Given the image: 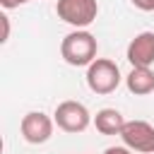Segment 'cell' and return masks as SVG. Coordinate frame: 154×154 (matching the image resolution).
<instances>
[{"label":"cell","mask_w":154,"mask_h":154,"mask_svg":"<svg viewBox=\"0 0 154 154\" xmlns=\"http://www.w3.org/2000/svg\"><path fill=\"white\" fill-rule=\"evenodd\" d=\"M55 12L63 22H67L75 29H84L89 26L96 14H99V2L96 0H58L55 2Z\"/></svg>","instance_id":"cell-3"},{"label":"cell","mask_w":154,"mask_h":154,"mask_svg":"<svg viewBox=\"0 0 154 154\" xmlns=\"http://www.w3.org/2000/svg\"><path fill=\"white\" fill-rule=\"evenodd\" d=\"M120 84V70L108 58H96L87 67V87L94 94H113Z\"/></svg>","instance_id":"cell-2"},{"label":"cell","mask_w":154,"mask_h":154,"mask_svg":"<svg viewBox=\"0 0 154 154\" xmlns=\"http://www.w3.org/2000/svg\"><path fill=\"white\" fill-rule=\"evenodd\" d=\"M125 84L130 89V94L137 96H147L154 91V72L152 67H132L130 75L125 77Z\"/></svg>","instance_id":"cell-9"},{"label":"cell","mask_w":154,"mask_h":154,"mask_svg":"<svg viewBox=\"0 0 154 154\" xmlns=\"http://www.w3.org/2000/svg\"><path fill=\"white\" fill-rule=\"evenodd\" d=\"M96 51H99V43H96V36L89 34L87 29H75L70 31L63 41H60V55L67 65H75V67H82V65H91L96 60Z\"/></svg>","instance_id":"cell-1"},{"label":"cell","mask_w":154,"mask_h":154,"mask_svg":"<svg viewBox=\"0 0 154 154\" xmlns=\"http://www.w3.org/2000/svg\"><path fill=\"white\" fill-rule=\"evenodd\" d=\"M103 154H132V149H128V147H108Z\"/></svg>","instance_id":"cell-13"},{"label":"cell","mask_w":154,"mask_h":154,"mask_svg":"<svg viewBox=\"0 0 154 154\" xmlns=\"http://www.w3.org/2000/svg\"><path fill=\"white\" fill-rule=\"evenodd\" d=\"M0 22H2V38H0V41L5 43V41L10 38V17H7V14H2V17H0Z\"/></svg>","instance_id":"cell-11"},{"label":"cell","mask_w":154,"mask_h":154,"mask_svg":"<svg viewBox=\"0 0 154 154\" xmlns=\"http://www.w3.org/2000/svg\"><path fill=\"white\" fill-rule=\"evenodd\" d=\"M137 10H142V12H152L154 10V0H130Z\"/></svg>","instance_id":"cell-10"},{"label":"cell","mask_w":154,"mask_h":154,"mask_svg":"<svg viewBox=\"0 0 154 154\" xmlns=\"http://www.w3.org/2000/svg\"><path fill=\"white\" fill-rule=\"evenodd\" d=\"M53 120L65 132H84L89 128V123H91V116H89L84 103H79V101H63V103H58V108L53 113Z\"/></svg>","instance_id":"cell-4"},{"label":"cell","mask_w":154,"mask_h":154,"mask_svg":"<svg viewBox=\"0 0 154 154\" xmlns=\"http://www.w3.org/2000/svg\"><path fill=\"white\" fill-rule=\"evenodd\" d=\"M26 2H31V0H0V5H2L5 10H14V7L26 5Z\"/></svg>","instance_id":"cell-12"},{"label":"cell","mask_w":154,"mask_h":154,"mask_svg":"<svg viewBox=\"0 0 154 154\" xmlns=\"http://www.w3.org/2000/svg\"><path fill=\"white\" fill-rule=\"evenodd\" d=\"M128 60L132 67H152L154 65V31H142L128 43Z\"/></svg>","instance_id":"cell-7"},{"label":"cell","mask_w":154,"mask_h":154,"mask_svg":"<svg viewBox=\"0 0 154 154\" xmlns=\"http://www.w3.org/2000/svg\"><path fill=\"white\" fill-rule=\"evenodd\" d=\"M53 123H55V120H51L46 113H41V111H29V113L22 118L19 130H22V137H24L29 144H43V142H48L51 135H53Z\"/></svg>","instance_id":"cell-6"},{"label":"cell","mask_w":154,"mask_h":154,"mask_svg":"<svg viewBox=\"0 0 154 154\" xmlns=\"http://www.w3.org/2000/svg\"><path fill=\"white\" fill-rule=\"evenodd\" d=\"M125 118H123V113L120 111H116V108H101L96 116H94V125H96V130L101 132V135H120L123 132V128H125Z\"/></svg>","instance_id":"cell-8"},{"label":"cell","mask_w":154,"mask_h":154,"mask_svg":"<svg viewBox=\"0 0 154 154\" xmlns=\"http://www.w3.org/2000/svg\"><path fill=\"white\" fill-rule=\"evenodd\" d=\"M120 140L132 152L154 154V125L147 120H128L120 132Z\"/></svg>","instance_id":"cell-5"}]
</instances>
